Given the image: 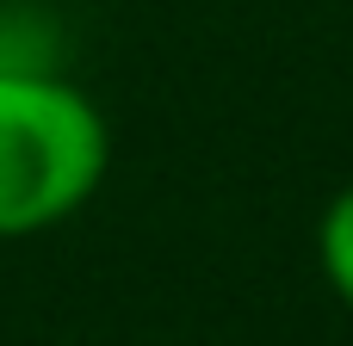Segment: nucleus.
Masks as SVG:
<instances>
[{
	"label": "nucleus",
	"instance_id": "obj_1",
	"mask_svg": "<svg viewBox=\"0 0 353 346\" xmlns=\"http://www.w3.org/2000/svg\"><path fill=\"white\" fill-rule=\"evenodd\" d=\"M112 161L99 105L50 74H0V235L74 217Z\"/></svg>",
	"mask_w": 353,
	"mask_h": 346
},
{
	"label": "nucleus",
	"instance_id": "obj_2",
	"mask_svg": "<svg viewBox=\"0 0 353 346\" xmlns=\"http://www.w3.org/2000/svg\"><path fill=\"white\" fill-rule=\"evenodd\" d=\"M316 254H323V279L335 285V297L353 310V186L329 198V210L316 223Z\"/></svg>",
	"mask_w": 353,
	"mask_h": 346
}]
</instances>
